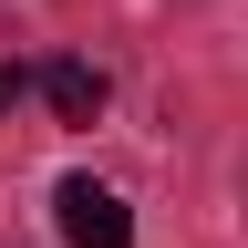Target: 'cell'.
Masks as SVG:
<instances>
[{
  "instance_id": "1",
  "label": "cell",
  "mask_w": 248,
  "mask_h": 248,
  "mask_svg": "<svg viewBox=\"0 0 248 248\" xmlns=\"http://www.w3.org/2000/svg\"><path fill=\"white\" fill-rule=\"evenodd\" d=\"M52 217H62V238H73V248H135V217H124V197H114V186H93V176H62Z\"/></svg>"
},
{
  "instance_id": "2",
  "label": "cell",
  "mask_w": 248,
  "mask_h": 248,
  "mask_svg": "<svg viewBox=\"0 0 248 248\" xmlns=\"http://www.w3.org/2000/svg\"><path fill=\"white\" fill-rule=\"evenodd\" d=\"M42 93H52V114H62V124H93V114L114 104L104 62H52V73H42Z\"/></svg>"
}]
</instances>
